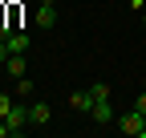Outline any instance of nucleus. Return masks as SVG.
<instances>
[{
	"instance_id": "6e6552de",
	"label": "nucleus",
	"mask_w": 146,
	"mask_h": 138,
	"mask_svg": "<svg viewBox=\"0 0 146 138\" xmlns=\"http://www.w3.org/2000/svg\"><path fill=\"white\" fill-rule=\"evenodd\" d=\"M4 69H8V77H25V53H12L4 61Z\"/></svg>"
},
{
	"instance_id": "f03ea898",
	"label": "nucleus",
	"mask_w": 146,
	"mask_h": 138,
	"mask_svg": "<svg viewBox=\"0 0 146 138\" xmlns=\"http://www.w3.org/2000/svg\"><path fill=\"white\" fill-rule=\"evenodd\" d=\"M118 126H122V134H130V138H146V114L142 110H130V114L118 118Z\"/></svg>"
},
{
	"instance_id": "f257e3e1",
	"label": "nucleus",
	"mask_w": 146,
	"mask_h": 138,
	"mask_svg": "<svg viewBox=\"0 0 146 138\" xmlns=\"http://www.w3.org/2000/svg\"><path fill=\"white\" fill-rule=\"evenodd\" d=\"M4 122H8V134H12V138H21V134L33 126L29 106H25V102H12V110H8V118H4Z\"/></svg>"
},
{
	"instance_id": "9d476101",
	"label": "nucleus",
	"mask_w": 146,
	"mask_h": 138,
	"mask_svg": "<svg viewBox=\"0 0 146 138\" xmlns=\"http://www.w3.org/2000/svg\"><path fill=\"white\" fill-rule=\"evenodd\" d=\"M12 94H21V98H29V94H36V85L29 81V77H16V90Z\"/></svg>"
},
{
	"instance_id": "ddd939ff",
	"label": "nucleus",
	"mask_w": 146,
	"mask_h": 138,
	"mask_svg": "<svg viewBox=\"0 0 146 138\" xmlns=\"http://www.w3.org/2000/svg\"><path fill=\"white\" fill-rule=\"evenodd\" d=\"M134 110H142V114H146V94H138V102H134Z\"/></svg>"
},
{
	"instance_id": "dca6fc26",
	"label": "nucleus",
	"mask_w": 146,
	"mask_h": 138,
	"mask_svg": "<svg viewBox=\"0 0 146 138\" xmlns=\"http://www.w3.org/2000/svg\"><path fill=\"white\" fill-rule=\"evenodd\" d=\"M142 45H146V41H142Z\"/></svg>"
},
{
	"instance_id": "4468645a",
	"label": "nucleus",
	"mask_w": 146,
	"mask_h": 138,
	"mask_svg": "<svg viewBox=\"0 0 146 138\" xmlns=\"http://www.w3.org/2000/svg\"><path fill=\"white\" fill-rule=\"evenodd\" d=\"M0 138H12V134H8V122H4V118H0Z\"/></svg>"
},
{
	"instance_id": "9b49d317",
	"label": "nucleus",
	"mask_w": 146,
	"mask_h": 138,
	"mask_svg": "<svg viewBox=\"0 0 146 138\" xmlns=\"http://www.w3.org/2000/svg\"><path fill=\"white\" fill-rule=\"evenodd\" d=\"M8 110H12V98H8V94H0V118H8Z\"/></svg>"
},
{
	"instance_id": "7ed1b4c3",
	"label": "nucleus",
	"mask_w": 146,
	"mask_h": 138,
	"mask_svg": "<svg viewBox=\"0 0 146 138\" xmlns=\"http://www.w3.org/2000/svg\"><path fill=\"white\" fill-rule=\"evenodd\" d=\"M36 25H41V29H57V0H41V8H36Z\"/></svg>"
},
{
	"instance_id": "1a4fd4ad",
	"label": "nucleus",
	"mask_w": 146,
	"mask_h": 138,
	"mask_svg": "<svg viewBox=\"0 0 146 138\" xmlns=\"http://www.w3.org/2000/svg\"><path fill=\"white\" fill-rule=\"evenodd\" d=\"M89 94H94V102H110V85H106V81H94Z\"/></svg>"
},
{
	"instance_id": "2eb2a0df",
	"label": "nucleus",
	"mask_w": 146,
	"mask_h": 138,
	"mask_svg": "<svg viewBox=\"0 0 146 138\" xmlns=\"http://www.w3.org/2000/svg\"><path fill=\"white\" fill-rule=\"evenodd\" d=\"M118 4H122V0H118Z\"/></svg>"
},
{
	"instance_id": "20e7f679",
	"label": "nucleus",
	"mask_w": 146,
	"mask_h": 138,
	"mask_svg": "<svg viewBox=\"0 0 146 138\" xmlns=\"http://www.w3.org/2000/svg\"><path fill=\"white\" fill-rule=\"evenodd\" d=\"M89 118H94L98 126H114V122H118V114H114V106H110V102H94Z\"/></svg>"
},
{
	"instance_id": "f8f14e48",
	"label": "nucleus",
	"mask_w": 146,
	"mask_h": 138,
	"mask_svg": "<svg viewBox=\"0 0 146 138\" xmlns=\"http://www.w3.org/2000/svg\"><path fill=\"white\" fill-rule=\"evenodd\" d=\"M8 57H12V53H8V45H4V41H0V65H4Z\"/></svg>"
},
{
	"instance_id": "423d86ee",
	"label": "nucleus",
	"mask_w": 146,
	"mask_h": 138,
	"mask_svg": "<svg viewBox=\"0 0 146 138\" xmlns=\"http://www.w3.org/2000/svg\"><path fill=\"white\" fill-rule=\"evenodd\" d=\"M29 118H33V126H49V118H53L49 102H33V106H29Z\"/></svg>"
},
{
	"instance_id": "39448f33",
	"label": "nucleus",
	"mask_w": 146,
	"mask_h": 138,
	"mask_svg": "<svg viewBox=\"0 0 146 138\" xmlns=\"http://www.w3.org/2000/svg\"><path fill=\"white\" fill-rule=\"evenodd\" d=\"M69 106L77 114H89V110H94V94H89V90H73L69 94Z\"/></svg>"
},
{
	"instance_id": "0eeeda50",
	"label": "nucleus",
	"mask_w": 146,
	"mask_h": 138,
	"mask_svg": "<svg viewBox=\"0 0 146 138\" xmlns=\"http://www.w3.org/2000/svg\"><path fill=\"white\" fill-rule=\"evenodd\" d=\"M4 45H8V53H29V37H25V33H12V37H4Z\"/></svg>"
}]
</instances>
